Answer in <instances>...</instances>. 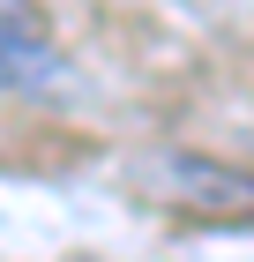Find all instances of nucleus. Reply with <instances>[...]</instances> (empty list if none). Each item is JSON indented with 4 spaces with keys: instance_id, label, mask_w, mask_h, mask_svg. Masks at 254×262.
<instances>
[{
    "instance_id": "2",
    "label": "nucleus",
    "mask_w": 254,
    "mask_h": 262,
    "mask_svg": "<svg viewBox=\"0 0 254 262\" xmlns=\"http://www.w3.org/2000/svg\"><path fill=\"white\" fill-rule=\"evenodd\" d=\"M157 195L172 202H202V210H254V180L239 172V165H217V158H187V150H172V158L150 165Z\"/></svg>"
},
{
    "instance_id": "1",
    "label": "nucleus",
    "mask_w": 254,
    "mask_h": 262,
    "mask_svg": "<svg viewBox=\"0 0 254 262\" xmlns=\"http://www.w3.org/2000/svg\"><path fill=\"white\" fill-rule=\"evenodd\" d=\"M67 82V53L53 45V30L38 23L30 0H0V90L15 98H53Z\"/></svg>"
}]
</instances>
